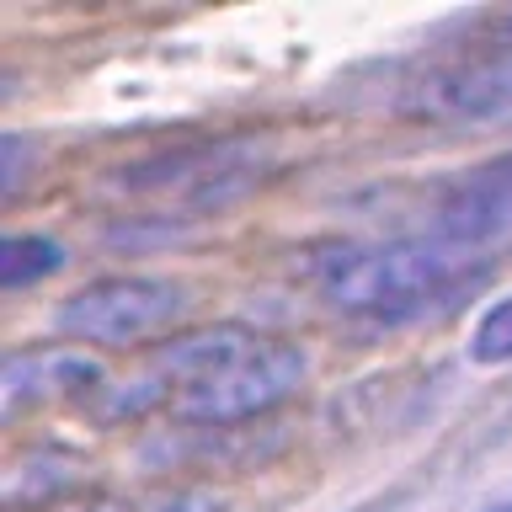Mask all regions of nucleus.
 <instances>
[{
    "mask_svg": "<svg viewBox=\"0 0 512 512\" xmlns=\"http://www.w3.org/2000/svg\"><path fill=\"white\" fill-rule=\"evenodd\" d=\"M187 288L171 278H102L59 304V331L96 347H134L187 315Z\"/></svg>",
    "mask_w": 512,
    "mask_h": 512,
    "instance_id": "4",
    "label": "nucleus"
},
{
    "mask_svg": "<svg viewBox=\"0 0 512 512\" xmlns=\"http://www.w3.org/2000/svg\"><path fill=\"white\" fill-rule=\"evenodd\" d=\"M304 379H310L304 347L256 336V342L246 352H235L230 363L208 368L203 379H192L187 390H176L171 411L182 416V422H198V427H230V422H246V416H262L272 406H283L288 395L304 390Z\"/></svg>",
    "mask_w": 512,
    "mask_h": 512,
    "instance_id": "3",
    "label": "nucleus"
},
{
    "mask_svg": "<svg viewBox=\"0 0 512 512\" xmlns=\"http://www.w3.org/2000/svg\"><path fill=\"white\" fill-rule=\"evenodd\" d=\"M470 358L480 368H496V363H512V294L496 299L486 315H480V326L470 336Z\"/></svg>",
    "mask_w": 512,
    "mask_h": 512,
    "instance_id": "10",
    "label": "nucleus"
},
{
    "mask_svg": "<svg viewBox=\"0 0 512 512\" xmlns=\"http://www.w3.org/2000/svg\"><path fill=\"white\" fill-rule=\"evenodd\" d=\"M144 512H224V496L208 491V486H182L171 496H155Z\"/></svg>",
    "mask_w": 512,
    "mask_h": 512,
    "instance_id": "11",
    "label": "nucleus"
},
{
    "mask_svg": "<svg viewBox=\"0 0 512 512\" xmlns=\"http://www.w3.org/2000/svg\"><path fill=\"white\" fill-rule=\"evenodd\" d=\"M48 512H118V502H107V496H86V502H64V507H48Z\"/></svg>",
    "mask_w": 512,
    "mask_h": 512,
    "instance_id": "13",
    "label": "nucleus"
},
{
    "mask_svg": "<svg viewBox=\"0 0 512 512\" xmlns=\"http://www.w3.org/2000/svg\"><path fill=\"white\" fill-rule=\"evenodd\" d=\"M502 230H512V155L486 160L475 176H464L438 203V219H432V240H443L454 251L480 246V240Z\"/></svg>",
    "mask_w": 512,
    "mask_h": 512,
    "instance_id": "6",
    "label": "nucleus"
},
{
    "mask_svg": "<svg viewBox=\"0 0 512 512\" xmlns=\"http://www.w3.org/2000/svg\"><path fill=\"white\" fill-rule=\"evenodd\" d=\"M64 267V246L48 235H6L0 240V288H27L38 278H54Z\"/></svg>",
    "mask_w": 512,
    "mask_h": 512,
    "instance_id": "9",
    "label": "nucleus"
},
{
    "mask_svg": "<svg viewBox=\"0 0 512 512\" xmlns=\"http://www.w3.org/2000/svg\"><path fill=\"white\" fill-rule=\"evenodd\" d=\"M310 278L320 299L358 320H411L432 304H448L459 288L480 283L486 272L443 246V240H384V246H326L315 251Z\"/></svg>",
    "mask_w": 512,
    "mask_h": 512,
    "instance_id": "1",
    "label": "nucleus"
},
{
    "mask_svg": "<svg viewBox=\"0 0 512 512\" xmlns=\"http://www.w3.org/2000/svg\"><path fill=\"white\" fill-rule=\"evenodd\" d=\"M496 512H512V507H496Z\"/></svg>",
    "mask_w": 512,
    "mask_h": 512,
    "instance_id": "14",
    "label": "nucleus"
},
{
    "mask_svg": "<svg viewBox=\"0 0 512 512\" xmlns=\"http://www.w3.org/2000/svg\"><path fill=\"white\" fill-rule=\"evenodd\" d=\"M432 123H491L512 112V43L486 59H470L459 70H443L422 80L411 102Z\"/></svg>",
    "mask_w": 512,
    "mask_h": 512,
    "instance_id": "5",
    "label": "nucleus"
},
{
    "mask_svg": "<svg viewBox=\"0 0 512 512\" xmlns=\"http://www.w3.org/2000/svg\"><path fill=\"white\" fill-rule=\"evenodd\" d=\"M80 486V459L64 448H32L6 470V507H54Z\"/></svg>",
    "mask_w": 512,
    "mask_h": 512,
    "instance_id": "8",
    "label": "nucleus"
},
{
    "mask_svg": "<svg viewBox=\"0 0 512 512\" xmlns=\"http://www.w3.org/2000/svg\"><path fill=\"white\" fill-rule=\"evenodd\" d=\"M102 390V368L86 352L70 347H38V352H11L6 374H0V400L6 416L27 406H48V400H70V395H96Z\"/></svg>",
    "mask_w": 512,
    "mask_h": 512,
    "instance_id": "7",
    "label": "nucleus"
},
{
    "mask_svg": "<svg viewBox=\"0 0 512 512\" xmlns=\"http://www.w3.org/2000/svg\"><path fill=\"white\" fill-rule=\"evenodd\" d=\"M272 139L267 134H224L203 144H182V150L134 160L112 176L118 192L134 198H171L187 214H208V208L235 203L240 192H251L272 166Z\"/></svg>",
    "mask_w": 512,
    "mask_h": 512,
    "instance_id": "2",
    "label": "nucleus"
},
{
    "mask_svg": "<svg viewBox=\"0 0 512 512\" xmlns=\"http://www.w3.org/2000/svg\"><path fill=\"white\" fill-rule=\"evenodd\" d=\"M27 166V139L22 134H6L0 139V198H16L22 192V171Z\"/></svg>",
    "mask_w": 512,
    "mask_h": 512,
    "instance_id": "12",
    "label": "nucleus"
}]
</instances>
